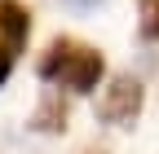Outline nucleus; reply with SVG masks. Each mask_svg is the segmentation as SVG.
Masks as SVG:
<instances>
[{"instance_id":"nucleus-6","label":"nucleus","mask_w":159,"mask_h":154,"mask_svg":"<svg viewBox=\"0 0 159 154\" xmlns=\"http://www.w3.org/2000/svg\"><path fill=\"white\" fill-rule=\"evenodd\" d=\"M62 5H66V9H80V13H84V9H97L102 0H62Z\"/></svg>"},{"instance_id":"nucleus-2","label":"nucleus","mask_w":159,"mask_h":154,"mask_svg":"<svg viewBox=\"0 0 159 154\" xmlns=\"http://www.w3.org/2000/svg\"><path fill=\"white\" fill-rule=\"evenodd\" d=\"M142 101H146L142 79H133V75H115V79L102 88V97H97V119L111 123V128H128L137 114H142Z\"/></svg>"},{"instance_id":"nucleus-1","label":"nucleus","mask_w":159,"mask_h":154,"mask_svg":"<svg viewBox=\"0 0 159 154\" xmlns=\"http://www.w3.org/2000/svg\"><path fill=\"white\" fill-rule=\"evenodd\" d=\"M35 75L49 79V84H62V88H71V92H93L97 84H102V75H106V62H102V53L89 49V44L53 40L49 53L40 57Z\"/></svg>"},{"instance_id":"nucleus-3","label":"nucleus","mask_w":159,"mask_h":154,"mask_svg":"<svg viewBox=\"0 0 159 154\" xmlns=\"http://www.w3.org/2000/svg\"><path fill=\"white\" fill-rule=\"evenodd\" d=\"M27 35H31V13H27V5L0 0V88H5V79L13 75L18 57H22Z\"/></svg>"},{"instance_id":"nucleus-5","label":"nucleus","mask_w":159,"mask_h":154,"mask_svg":"<svg viewBox=\"0 0 159 154\" xmlns=\"http://www.w3.org/2000/svg\"><path fill=\"white\" fill-rule=\"evenodd\" d=\"M137 35L146 44L159 40V0H142V9H137Z\"/></svg>"},{"instance_id":"nucleus-4","label":"nucleus","mask_w":159,"mask_h":154,"mask_svg":"<svg viewBox=\"0 0 159 154\" xmlns=\"http://www.w3.org/2000/svg\"><path fill=\"white\" fill-rule=\"evenodd\" d=\"M66 119H71V110H66V101H62V92H44L40 106L31 110L27 128L40 132V137H62V132H66Z\"/></svg>"}]
</instances>
